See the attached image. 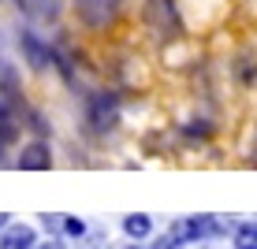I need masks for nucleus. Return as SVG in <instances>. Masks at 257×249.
I'll list each match as a JSON object with an SVG mask.
<instances>
[{
	"instance_id": "1",
	"label": "nucleus",
	"mask_w": 257,
	"mask_h": 249,
	"mask_svg": "<svg viewBox=\"0 0 257 249\" xmlns=\"http://www.w3.org/2000/svg\"><path fill=\"white\" fill-rule=\"evenodd\" d=\"M142 19H146L149 34H153L157 41L179 38V12H175V0H146Z\"/></svg>"
},
{
	"instance_id": "2",
	"label": "nucleus",
	"mask_w": 257,
	"mask_h": 249,
	"mask_svg": "<svg viewBox=\"0 0 257 249\" xmlns=\"http://www.w3.org/2000/svg\"><path fill=\"white\" fill-rule=\"evenodd\" d=\"M123 0H75V12L90 30H104V26L116 23Z\"/></svg>"
},
{
	"instance_id": "3",
	"label": "nucleus",
	"mask_w": 257,
	"mask_h": 249,
	"mask_svg": "<svg viewBox=\"0 0 257 249\" xmlns=\"http://www.w3.org/2000/svg\"><path fill=\"white\" fill-rule=\"evenodd\" d=\"M86 115H90V127L97 130V134H104V130H112L116 119H119V101L112 93H93Z\"/></svg>"
},
{
	"instance_id": "4",
	"label": "nucleus",
	"mask_w": 257,
	"mask_h": 249,
	"mask_svg": "<svg viewBox=\"0 0 257 249\" xmlns=\"http://www.w3.org/2000/svg\"><path fill=\"white\" fill-rule=\"evenodd\" d=\"M220 230L224 227L216 223V216H187L172 227V234H179L183 242H194V238H209V234H220Z\"/></svg>"
},
{
	"instance_id": "5",
	"label": "nucleus",
	"mask_w": 257,
	"mask_h": 249,
	"mask_svg": "<svg viewBox=\"0 0 257 249\" xmlns=\"http://www.w3.org/2000/svg\"><path fill=\"white\" fill-rule=\"evenodd\" d=\"M19 167L23 171H49L52 167V153L45 141H30V145L19 149Z\"/></svg>"
},
{
	"instance_id": "6",
	"label": "nucleus",
	"mask_w": 257,
	"mask_h": 249,
	"mask_svg": "<svg viewBox=\"0 0 257 249\" xmlns=\"http://www.w3.org/2000/svg\"><path fill=\"white\" fill-rule=\"evenodd\" d=\"M0 249H38V234L30 223H12L0 234Z\"/></svg>"
},
{
	"instance_id": "7",
	"label": "nucleus",
	"mask_w": 257,
	"mask_h": 249,
	"mask_svg": "<svg viewBox=\"0 0 257 249\" xmlns=\"http://www.w3.org/2000/svg\"><path fill=\"white\" fill-rule=\"evenodd\" d=\"M123 234H127L131 242H142V238L153 234V219L142 216V212H135V216H123Z\"/></svg>"
},
{
	"instance_id": "8",
	"label": "nucleus",
	"mask_w": 257,
	"mask_h": 249,
	"mask_svg": "<svg viewBox=\"0 0 257 249\" xmlns=\"http://www.w3.org/2000/svg\"><path fill=\"white\" fill-rule=\"evenodd\" d=\"M23 52H26V60H30L34 67H45L49 64V52L41 49V41L34 38V34H23Z\"/></svg>"
},
{
	"instance_id": "9",
	"label": "nucleus",
	"mask_w": 257,
	"mask_h": 249,
	"mask_svg": "<svg viewBox=\"0 0 257 249\" xmlns=\"http://www.w3.org/2000/svg\"><path fill=\"white\" fill-rule=\"evenodd\" d=\"M26 15H38V19H52L56 15V0H15Z\"/></svg>"
},
{
	"instance_id": "10",
	"label": "nucleus",
	"mask_w": 257,
	"mask_h": 249,
	"mask_svg": "<svg viewBox=\"0 0 257 249\" xmlns=\"http://www.w3.org/2000/svg\"><path fill=\"white\" fill-rule=\"evenodd\" d=\"M235 249H257V223H238L235 227Z\"/></svg>"
},
{
	"instance_id": "11",
	"label": "nucleus",
	"mask_w": 257,
	"mask_h": 249,
	"mask_svg": "<svg viewBox=\"0 0 257 249\" xmlns=\"http://www.w3.org/2000/svg\"><path fill=\"white\" fill-rule=\"evenodd\" d=\"M153 249H187V242H183L179 234H161L153 242Z\"/></svg>"
},
{
	"instance_id": "12",
	"label": "nucleus",
	"mask_w": 257,
	"mask_h": 249,
	"mask_svg": "<svg viewBox=\"0 0 257 249\" xmlns=\"http://www.w3.org/2000/svg\"><path fill=\"white\" fill-rule=\"evenodd\" d=\"M64 230L71 238H82L86 234V223H82V219H75V216H64Z\"/></svg>"
},
{
	"instance_id": "13",
	"label": "nucleus",
	"mask_w": 257,
	"mask_h": 249,
	"mask_svg": "<svg viewBox=\"0 0 257 249\" xmlns=\"http://www.w3.org/2000/svg\"><path fill=\"white\" fill-rule=\"evenodd\" d=\"M41 227L56 234V230H64V216H41Z\"/></svg>"
},
{
	"instance_id": "14",
	"label": "nucleus",
	"mask_w": 257,
	"mask_h": 249,
	"mask_svg": "<svg viewBox=\"0 0 257 249\" xmlns=\"http://www.w3.org/2000/svg\"><path fill=\"white\" fill-rule=\"evenodd\" d=\"M38 249H67V245L60 242V238H49V242H45V245H38Z\"/></svg>"
},
{
	"instance_id": "15",
	"label": "nucleus",
	"mask_w": 257,
	"mask_h": 249,
	"mask_svg": "<svg viewBox=\"0 0 257 249\" xmlns=\"http://www.w3.org/2000/svg\"><path fill=\"white\" fill-rule=\"evenodd\" d=\"M8 227H12V219H8V212H0V234H4Z\"/></svg>"
},
{
	"instance_id": "16",
	"label": "nucleus",
	"mask_w": 257,
	"mask_h": 249,
	"mask_svg": "<svg viewBox=\"0 0 257 249\" xmlns=\"http://www.w3.org/2000/svg\"><path fill=\"white\" fill-rule=\"evenodd\" d=\"M123 249H142V245H123Z\"/></svg>"
}]
</instances>
